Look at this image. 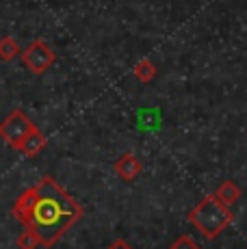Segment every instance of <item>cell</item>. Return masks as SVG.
<instances>
[{
    "mask_svg": "<svg viewBox=\"0 0 247 249\" xmlns=\"http://www.w3.org/2000/svg\"><path fill=\"white\" fill-rule=\"evenodd\" d=\"M11 213L37 236L41 247H52L83 217L80 204L72 199L54 178L46 176L13 202Z\"/></svg>",
    "mask_w": 247,
    "mask_h": 249,
    "instance_id": "1",
    "label": "cell"
},
{
    "mask_svg": "<svg viewBox=\"0 0 247 249\" xmlns=\"http://www.w3.org/2000/svg\"><path fill=\"white\" fill-rule=\"evenodd\" d=\"M191 221L195 223L206 236H215L217 232H221V230L228 226V221H230V213H228L226 206L215 202V197H208L193 210Z\"/></svg>",
    "mask_w": 247,
    "mask_h": 249,
    "instance_id": "2",
    "label": "cell"
},
{
    "mask_svg": "<svg viewBox=\"0 0 247 249\" xmlns=\"http://www.w3.org/2000/svg\"><path fill=\"white\" fill-rule=\"evenodd\" d=\"M33 130H37V126L33 124V119H28V115L20 108L11 111L7 117L0 122V137L9 143V145L16 150L20 145V141L24 137H28Z\"/></svg>",
    "mask_w": 247,
    "mask_h": 249,
    "instance_id": "3",
    "label": "cell"
},
{
    "mask_svg": "<svg viewBox=\"0 0 247 249\" xmlns=\"http://www.w3.org/2000/svg\"><path fill=\"white\" fill-rule=\"evenodd\" d=\"M20 54H22V63H24V68L35 76H41L44 71H48L52 68V63L56 61L54 50L41 39L28 44Z\"/></svg>",
    "mask_w": 247,
    "mask_h": 249,
    "instance_id": "4",
    "label": "cell"
},
{
    "mask_svg": "<svg viewBox=\"0 0 247 249\" xmlns=\"http://www.w3.org/2000/svg\"><path fill=\"white\" fill-rule=\"evenodd\" d=\"M44 147H46V137L41 135L39 128H37V130H33L28 137L22 139L20 145H18L16 150H20L22 154H26L28 159H33V156H37L41 150H44Z\"/></svg>",
    "mask_w": 247,
    "mask_h": 249,
    "instance_id": "5",
    "label": "cell"
},
{
    "mask_svg": "<svg viewBox=\"0 0 247 249\" xmlns=\"http://www.w3.org/2000/svg\"><path fill=\"white\" fill-rule=\"evenodd\" d=\"M115 171H117V176H120V178L132 180V178H137V174L141 171V165H139V160H137L132 154H124L122 159L115 162Z\"/></svg>",
    "mask_w": 247,
    "mask_h": 249,
    "instance_id": "6",
    "label": "cell"
},
{
    "mask_svg": "<svg viewBox=\"0 0 247 249\" xmlns=\"http://www.w3.org/2000/svg\"><path fill=\"white\" fill-rule=\"evenodd\" d=\"M20 52H22V48L13 37H2L0 39V61H13Z\"/></svg>",
    "mask_w": 247,
    "mask_h": 249,
    "instance_id": "7",
    "label": "cell"
},
{
    "mask_svg": "<svg viewBox=\"0 0 247 249\" xmlns=\"http://www.w3.org/2000/svg\"><path fill=\"white\" fill-rule=\"evenodd\" d=\"M154 74H156V68L150 63V61H141V63L135 68V76L141 80V83H150V80L154 78Z\"/></svg>",
    "mask_w": 247,
    "mask_h": 249,
    "instance_id": "8",
    "label": "cell"
},
{
    "mask_svg": "<svg viewBox=\"0 0 247 249\" xmlns=\"http://www.w3.org/2000/svg\"><path fill=\"white\" fill-rule=\"evenodd\" d=\"M18 247L20 249H37L39 247V241H37V236L31 232V230L24 228V232H22L20 238H18Z\"/></svg>",
    "mask_w": 247,
    "mask_h": 249,
    "instance_id": "9",
    "label": "cell"
},
{
    "mask_svg": "<svg viewBox=\"0 0 247 249\" xmlns=\"http://www.w3.org/2000/svg\"><path fill=\"white\" fill-rule=\"evenodd\" d=\"M219 197L223 199V204H226V206L232 204L236 197H239V189H236L234 184H230V182H228V184H223L219 189Z\"/></svg>",
    "mask_w": 247,
    "mask_h": 249,
    "instance_id": "10",
    "label": "cell"
},
{
    "mask_svg": "<svg viewBox=\"0 0 247 249\" xmlns=\"http://www.w3.org/2000/svg\"><path fill=\"white\" fill-rule=\"evenodd\" d=\"M172 249H199V247L195 245V241H193L191 236H180L178 241L174 243Z\"/></svg>",
    "mask_w": 247,
    "mask_h": 249,
    "instance_id": "11",
    "label": "cell"
},
{
    "mask_svg": "<svg viewBox=\"0 0 247 249\" xmlns=\"http://www.w3.org/2000/svg\"><path fill=\"white\" fill-rule=\"evenodd\" d=\"M108 249H130V245H128L126 241H115Z\"/></svg>",
    "mask_w": 247,
    "mask_h": 249,
    "instance_id": "12",
    "label": "cell"
}]
</instances>
